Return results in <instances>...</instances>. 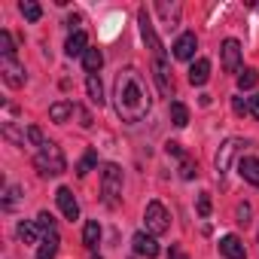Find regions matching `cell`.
Wrapping results in <instances>:
<instances>
[{
    "label": "cell",
    "instance_id": "1",
    "mask_svg": "<svg viewBox=\"0 0 259 259\" xmlns=\"http://www.w3.org/2000/svg\"><path fill=\"white\" fill-rule=\"evenodd\" d=\"M113 98H116V113L122 122H141L150 107H153V98L147 92V82L144 76L135 70V67H125L116 73V89H113Z\"/></svg>",
    "mask_w": 259,
    "mask_h": 259
},
{
    "label": "cell",
    "instance_id": "2",
    "mask_svg": "<svg viewBox=\"0 0 259 259\" xmlns=\"http://www.w3.org/2000/svg\"><path fill=\"white\" fill-rule=\"evenodd\" d=\"M34 168H37L43 177H58V174L67 171V159H64V153H61L58 144L46 141V147H40L37 156H34Z\"/></svg>",
    "mask_w": 259,
    "mask_h": 259
},
{
    "label": "cell",
    "instance_id": "3",
    "mask_svg": "<svg viewBox=\"0 0 259 259\" xmlns=\"http://www.w3.org/2000/svg\"><path fill=\"white\" fill-rule=\"evenodd\" d=\"M101 192H104V201L110 207L119 201V195H122V168L119 165H113V162L104 165V171H101Z\"/></svg>",
    "mask_w": 259,
    "mask_h": 259
},
{
    "label": "cell",
    "instance_id": "4",
    "mask_svg": "<svg viewBox=\"0 0 259 259\" xmlns=\"http://www.w3.org/2000/svg\"><path fill=\"white\" fill-rule=\"evenodd\" d=\"M144 223H147V232L150 235H165L171 229V217H168V207L162 201H150L147 210H144Z\"/></svg>",
    "mask_w": 259,
    "mask_h": 259
},
{
    "label": "cell",
    "instance_id": "5",
    "mask_svg": "<svg viewBox=\"0 0 259 259\" xmlns=\"http://www.w3.org/2000/svg\"><path fill=\"white\" fill-rule=\"evenodd\" d=\"M138 25H141V37H144L147 49H150L156 58H165V46H162V40H159V34H156L153 19H150V13H147V10H138Z\"/></svg>",
    "mask_w": 259,
    "mask_h": 259
},
{
    "label": "cell",
    "instance_id": "6",
    "mask_svg": "<svg viewBox=\"0 0 259 259\" xmlns=\"http://www.w3.org/2000/svg\"><path fill=\"white\" fill-rule=\"evenodd\" d=\"M241 147H247L241 138H229V141L217 150V156H213V168H217V174H220V177L232 168V162H235V156L241 153Z\"/></svg>",
    "mask_w": 259,
    "mask_h": 259
},
{
    "label": "cell",
    "instance_id": "7",
    "mask_svg": "<svg viewBox=\"0 0 259 259\" xmlns=\"http://www.w3.org/2000/svg\"><path fill=\"white\" fill-rule=\"evenodd\" d=\"M220 55H223V70L226 73H238L241 70V43L238 40H223L220 46Z\"/></svg>",
    "mask_w": 259,
    "mask_h": 259
},
{
    "label": "cell",
    "instance_id": "8",
    "mask_svg": "<svg viewBox=\"0 0 259 259\" xmlns=\"http://www.w3.org/2000/svg\"><path fill=\"white\" fill-rule=\"evenodd\" d=\"M0 73H4V82L10 89H22L25 85V67L16 58H4V61H0Z\"/></svg>",
    "mask_w": 259,
    "mask_h": 259
},
{
    "label": "cell",
    "instance_id": "9",
    "mask_svg": "<svg viewBox=\"0 0 259 259\" xmlns=\"http://www.w3.org/2000/svg\"><path fill=\"white\" fill-rule=\"evenodd\" d=\"M55 201H58V207H61V213L73 223V220H79V201L73 198V192L67 189V186H58V192H55Z\"/></svg>",
    "mask_w": 259,
    "mask_h": 259
},
{
    "label": "cell",
    "instance_id": "10",
    "mask_svg": "<svg viewBox=\"0 0 259 259\" xmlns=\"http://www.w3.org/2000/svg\"><path fill=\"white\" fill-rule=\"evenodd\" d=\"M132 244H135V253H138V256H147V259H156V256H159V241H156V235H150V232H138V235L132 238Z\"/></svg>",
    "mask_w": 259,
    "mask_h": 259
},
{
    "label": "cell",
    "instance_id": "11",
    "mask_svg": "<svg viewBox=\"0 0 259 259\" xmlns=\"http://www.w3.org/2000/svg\"><path fill=\"white\" fill-rule=\"evenodd\" d=\"M195 49H198V40H195L192 31H186V34H180L177 43H174V58H177V61H189V58L195 55Z\"/></svg>",
    "mask_w": 259,
    "mask_h": 259
},
{
    "label": "cell",
    "instance_id": "12",
    "mask_svg": "<svg viewBox=\"0 0 259 259\" xmlns=\"http://www.w3.org/2000/svg\"><path fill=\"white\" fill-rule=\"evenodd\" d=\"M153 73H156V82H159V92L168 98L174 92V82H171V64L165 58H156L153 61Z\"/></svg>",
    "mask_w": 259,
    "mask_h": 259
},
{
    "label": "cell",
    "instance_id": "13",
    "mask_svg": "<svg viewBox=\"0 0 259 259\" xmlns=\"http://www.w3.org/2000/svg\"><path fill=\"white\" fill-rule=\"evenodd\" d=\"M220 253L226 259H247V250H244V241L238 235H223L220 238Z\"/></svg>",
    "mask_w": 259,
    "mask_h": 259
},
{
    "label": "cell",
    "instance_id": "14",
    "mask_svg": "<svg viewBox=\"0 0 259 259\" xmlns=\"http://www.w3.org/2000/svg\"><path fill=\"white\" fill-rule=\"evenodd\" d=\"M64 52H67V58H82L89 52V37L82 31H73L67 37V43H64Z\"/></svg>",
    "mask_w": 259,
    "mask_h": 259
},
{
    "label": "cell",
    "instance_id": "15",
    "mask_svg": "<svg viewBox=\"0 0 259 259\" xmlns=\"http://www.w3.org/2000/svg\"><path fill=\"white\" fill-rule=\"evenodd\" d=\"M238 171H241V177H244L250 186H259V159H256V156H244V159L238 162Z\"/></svg>",
    "mask_w": 259,
    "mask_h": 259
},
{
    "label": "cell",
    "instance_id": "16",
    "mask_svg": "<svg viewBox=\"0 0 259 259\" xmlns=\"http://www.w3.org/2000/svg\"><path fill=\"white\" fill-rule=\"evenodd\" d=\"M210 79V61L207 58H198L192 67H189V82L192 85H204Z\"/></svg>",
    "mask_w": 259,
    "mask_h": 259
},
{
    "label": "cell",
    "instance_id": "17",
    "mask_svg": "<svg viewBox=\"0 0 259 259\" xmlns=\"http://www.w3.org/2000/svg\"><path fill=\"white\" fill-rule=\"evenodd\" d=\"M73 113H76V104H70V101H55L49 107V119L52 122H67Z\"/></svg>",
    "mask_w": 259,
    "mask_h": 259
},
{
    "label": "cell",
    "instance_id": "18",
    "mask_svg": "<svg viewBox=\"0 0 259 259\" xmlns=\"http://www.w3.org/2000/svg\"><path fill=\"white\" fill-rule=\"evenodd\" d=\"M85 92H89V101L92 104H98V107L104 104V85H101V76L98 73H89L85 76Z\"/></svg>",
    "mask_w": 259,
    "mask_h": 259
},
{
    "label": "cell",
    "instance_id": "19",
    "mask_svg": "<svg viewBox=\"0 0 259 259\" xmlns=\"http://www.w3.org/2000/svg\"><path fill=\"white\" fill-rule=\"evenodd\" d=\"M82 244H85L89 250H95V247L101 244V223H98V220H89V223H85V229H82Z\"/></svg>",
    "mask_w": 259,
    "mask_h": 259
},
{
    "label": "cell",
    "instance_id": "20",
    "mask_svg": "<svg viewBox=\"0 0 259 259\" xmlns=\"http://www.w3.org/2000/svg\"><path fill=\"white\" fill-rule=\"evenodd\" d=\"M58 232H52V235H46V241L37 247V259H55V253H58Z\"/></svg>",
    "mask_w": 259,
    "mask_h": 259
},
{
    "label": "cell",
    "instance_id": "21",
    "mask_svg": "<svg viewBox=\"0 0 259 259\" xmlns=\"http://www.w3.org/2000/svg\"><path fill=\"white\" fill-rule=\"evenodd\" d=\"M159 13H162V19H165V28H177L180 25V4H159Z\"/></svg>",
    "mask_w": 259,
    "mask_h": 259
},
{
    "label": "cell",
    "instance_id": "22",
    "mask_svg": "<svg viewBox=\"0 0 259 259\" xmlns=\"http://www.w3.org/2000/svg\"><path fill=\"white\" fill-rule=\"evenodd\" d=\"M37 232H40V226L37 223H19V229H16V235H19V241L22 244H37Z\"/></svg>",
    "mask_w": 259,
    "mask_h": 259
},
{
    "label": "cell",
    "instance_id": "23",
    "mask_svg": "<svg viewBox=\"0 0 259 259\" xmlns=\"http://www.w3.org/2000/svg\"><path fill=\"white\" fill-rule=\"evenodd\" d=\"M171 122H174L177 128H186V125H189V107L180 104V101H174V104H171Z\"/></svg>",
    "mask_w": 259,
    "mask_h": 259
},
{
    "label": "cell",
    "instance_id": "24",
    "mask_svg": "<svg viewBox=\"0 0 259 259\" xmlns=\"http://www.w3.org/2000/svg\"><path fill=\"white\" fill-rule=\"evenodd\" d=\"M82 64H85L89 73H98L101 64H104V52H101V49H89V52L82 55Z\"/></svg>",
    "mask_w": 259,
    "mask_h": 259
},
{
    "label": "cell",
    "instance_id": "25",
    "mask_svg": "<svg viewBox=\"0 0 259 259\" xmlns=\"http://www.w3.org/2000/svg\"><path fill=\"white\" fill-rule=\"evenodd\" d=\"M256 82H259V70H253V67H244V70L238 73V89H241V92L253 89Z\"/></svg>",
    "mask_w": 259,
    "mask_h": 259
},
{
    "label": "cell",
    "instance_id": "26",
    "mask_svg": "<svg viewBox=\"0 0 259 259\" xmlns=\"http://www.w3.org/2000/svg\"><path fill=\"white\" fill-rule=\"evenodd\" d=\"M19 10H22V16H25L28 22H40V16H43L40 4H34V0H22V4H19Z\"/></svg>",
    "mask_w": 259,
    "mask_h": 259
},
{
    "label": "cell",
    "instance_id": "27",
    "mask_svg": "<svg viewBox=\"0 0 259 259\" xmlns=\"http://www.w3.org/2000/svg\"><path fill=\"white\" fill-rule=\"evenodd\" d=\"M95 165H98V153H95V150H89V153L79 159V165H76V174H79V177H85V174H89Z\"/></svg>",
    "mask_w": 259,
    "mask_h": 259
},
{
    "label": "cell",
    "instance_id": "28",
    "mask_svg": "<svg viewBox=\"0 0 259 259\" xmlns=\"http://www.w3.org/2000/svg\"><path fill=\"white\" fill-rule=\"evenodd\" d=\"M180 177H183V180L198 177V165H195V159H192V156H183V159H180Z\"/></svg>",
    "mask_w": 259,
    "mask_h": 259
},
{
    "label": "cell",
    "instance_id": "29",
    "mask_svg": "<svg viewBox=\"0 0 259 259\" xmlns=\"http://www.w3.org/2000/svg\"><path fill=\"white\" fill-rule=\"evenodd\" d=\"M19 201H22V189L19 186H7V192H4V210H16Z\"/></svg>",
    "mask_w": 259,
    "mask_h": 259
},
{
    "label": "cell",
    "instance_id": "30",
    "mask_svg": "<svg viewBox=\"0 0 259 259\" xmlns=\"http://www.w3.org/2000/svg\"><path fill=\"white\" fill-rule=\"evenodd\" d=\"M0 52H4V58H16V43L10 31H0Z\"/></svg>",
    "mask_w": 259,
    "mask_h": 259
},
{
    "label": "cell",
    "instance_id": "31",
    "mask_svg": "<svg viewBox=\"0 0 259 259\" xmlns=\"http://www.w3.org/2000/svg\"><path fill=\"white\" fill-rule=\"evenodd\" d=\"M37 226H40L46 235H52V232H55V220H52V213H49V210H40V213H37Z\"/></svg>",
    "mask_w": 259,
    "mask_h": 259
},
{
    "label": "cell",
    "instance_id": "32",
    "mask_svg": "<svg viewBox=\"0 0 259 259\" xmlns=\"http://www.w3.org/2000/svg\"><path fill=\"white\" fill-rule=\"evenodd\" d=\"M195 213H198V217H210V192H201V195H198Z\"/></svg>",
    "mask_w": 259,
    "mask_h": 259
},
{
    "label": "cell",
    "instance_id": "33",
    "mask_svg": "<svg viewBox=\"0 0 259 259\" xmlns=\"http://www.w3.org/2000/svg\"><path fill=\"white\" fill-rule=\"evenodd\" d=\"M28 141L34 144V147H46V138H43V132L37 125H28Z\"/></svg>",
    "mask_w": 259,
    "mask_h": 259
},
{
    "label": "cell",
    "instance_id": "34",
    "mask_svg": "<svg viewBox=\"0 0 259 259\" xmlns=\"http://www.w3.org/2000/svg\"><path fill=\"white\" fill-rule=\"evenodd\" d=\"M232 110H235L238 116H247V113H250V101H244V98H232Z\"/></svg>",
    "mask_w": 259,
    "mask_h": 259
},
{
    "label": "cell",
    "instance_id": "35",
    "mask_svg": "<svg viewBox=\"0 0 259 259\" xmlns=\"http://www.w3.org/2000/svg\"><path fill=\"white\" fill-rule=\"evenodd\" d=\"M235 217H238V223H241V226H247V223H250V204H247V201H244V204H238Z\"/></svg>",
    "mask_w": 259,
    "mask_h": 259
},
{
    "label": "cell",
    "instance_id": "36",
    "mask_svg": "<svg viewBox=\"0 0 259 259\" xmlns=\"http://www.w3.org/2000/svg\"><path fill=\"white\" fill-rule=\"evenodd\" d=\"M76 119H79V125H82V128H92V122H95V119H92V113H89V110H82V107H76Z\"/></svg>",
    "mask_w": 259,
    "mask_h": 259
},
{
    "label": "cell",
    "instance_id": "37",
    "mask_svg": "<svg viewBox=\"0 0 259 259\" xmlns=\"http://www.w3.org/2000/svg\"><path fill=\"white\" fill-rule=\"evenodd\" d=\"M165 150H168V156H180V159L186 156V153L180 150V144H177V141H168V144H165Z\"/></svg>",
    "mask_w": 259,
    "mask_h": 259
},
{
    "label": "cell",
    "instance_id": "38",
    "mask_svg": "<svg viewBox=\"0 0 259 259\" xmlns=\"http://www.w3.org/2000/svg\"><path fill=\"white\" fill-rule=\"evenodd\" d=\"M250 113L259 119V95H253V98H250Z\"/></svg>",
    "mask_w": 259,
    "mask_h": 259
},
{
    "label": "cell",
    "instance_id": "39",
    "mask_svg": "<svg viewBox=\"0 0 259 259\" xmlns=\"http://www.w3.org/2000/svg\"><path fill=\"white\" fill-rule=\"evenodd\" d=\"M168 259H189V256H186V253H183L180 247H171V253H168Z\"/></svg>",
    "mask_w": 259,
    "mask_h": 259
},
{
    "label": "cell",
    "instance_id": "40",
    "mask_svg": "<svg viewBox=\"0 0 259 259\" xmlns=\"http://www.w3.org/2000/svg\"><path fill=\"white\" fill-rule=\"evenodd\" d=\"M79 22H82V16H79V13H73V16H67V25H70V28H76Z\"/></svg>",
    "mask_w": 259,
    "mask_h": 259
},
{
    "label": "cell",
    "instance_id": "41",
    "mask_svg": "<svg viewBox=\"0 0 259 259\" xmlns=\"http://www.w3.org/2000/svg\"><path fill=\"white\" fill-rule=\"evenodd\" d=\"M92 259H101V256H92Z\"/></svg>",
    "mask_w": 259,
    "mask_h": 259
}]
</instances>
